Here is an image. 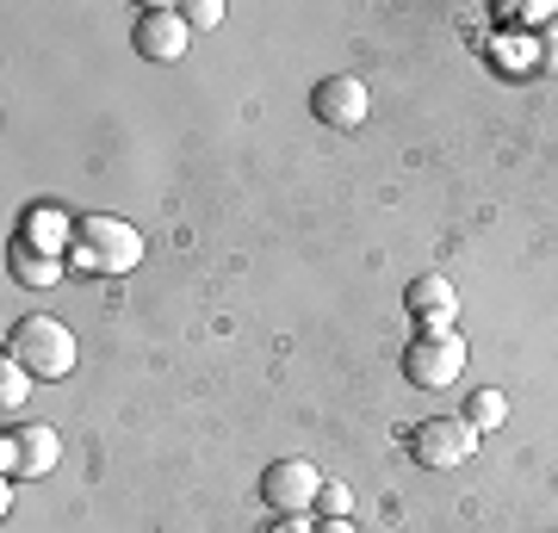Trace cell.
<instances>
[{
  "mask_svg": "<svg viewBox=\"0 0 558 533\" xmlns=\"http://www.w3.org/2000/svg\"><path fill=\"white\" fill-rule=\"evenodd\" d=\"M143 261V230L124 218H81L75 223V249H69V267L75 274H131Z\"/></svg>",
  "mask_w": 558,
  "mask_h": 533,
  "instance_id": "1",
  "label": "cell"
},
{
  "mask_svg": "<svg viewBox=\"0 0 558 533\" xmlns=\"http://www.w3.org/2000/svg\"><path fill=\"white\" fill-rule=\"evenodd\" d=\"M7 354L20 360L32 378H69L75 373V336H69V323H57V316H20V323L7 329Z\"/></svg>",
  "mask_w": 558,
  "mask_h": 533,
  "instance_id": "2",
  "label": "cell"
},
{
  "mask_svg": "<svg viewBox=\"0 0 558 533\" xmlns=\"http://www.w3.org/2000/svg\"><path fill=\"white\" fill-rule=\"evenodd\" d=\"M478 440L484 435L465 415H428L416 428H403V447H410V459H416L422 472H453V465H465V459L478 453Z\"/></svg>",
  "mask_w": 558,
  "mask_h": 533,
  "instance_id": "3",
  "label": "cell"
},
{
  "mask_svg": "<svg viewBox=\"0 0 558 533\" xmlns=\"http://www.w3.org/2000/svg\"><path fill=\"white\" fill-rule=\"evenodd\" d=\"M459 373H465V336H459V329L416 336L403 348V378H410L416 391H447V385H459Z\"/></svg>",
  "mask_w": 558,
  "mask_h": 533,
  "instance_id": "4",
  "label": "cell"
},
{
  "mask_svg": "<svg viewBox=\"0 0 558 533\" xmlns=\"http://www.w3.org/2000/svg\"><path fill=\"white\" fill-rule=\"evenodd\" d=\"M323 496V477L311 459H274L267 472H260V502L274 514H311Z\"/></svg>",
  "mask_w": 558,
  "mask_h": 533,
  "instance_id": "5",
  "label": "cell"
},
{
  "mask_svg": "<svg viewBox=\"0 0 558 533\" xmlns=\"http://www.w3.org/2000/svg\"><path fill=\"white\" fill-rule=\"evenodd\" d=\"M131 44H137L143 62H180L193 50V25L180 7H143L137 25H131Z\"/></svg>",
  "mask_w": 558,
  "mask_h": 533,
  "instance_id": "6",
  "label": "cell"
},
{
  "mask_svg": "<svg viewBox=\"0 0 558 533\" xmlns=\"http://www.w3.org/2000/svg\"><path fill=\"white\" fill-rule=\"evenodd\" d=\"M366 112H373V94L360 75H329L311 87V119L329 124V131H360Z\"/></svg>",
  "mask_w": 558,
  "mask_h": 533,
  "instance_id": "7",
  "label": "cell"
},
{
  "mask_svg": "<svg viewBox=\"0 0 558 533\" xmlns=\"http://www.w3.org/2000/svg\"><path fill=\"white\" fill-rule=\"evenodd\" d=\"M57 459H62V435H57V428H44V422H32V428H13V435H7V447H0L7 484H25V477L57 472Z\"/></svg>",
  "mask_w": 558,
  "mask_h": 533,
  "instance_id": "8",
  "label": "cell"
},
{
  "mask_svg": "<svg viewBox=\"0 0 558 533\" xmlns=\"http://www.w3.org/2000/svg\"><path fill=\"white\" fill-rule=\"evenodd\" d=\"M410 311H416L422 336H440V329H453V286L440 274H422L410 286Z\"/></svg>",
  "mask_w": 558,
  "mask_h": 533,
  "instance_id": "9",
  "label": "cell"
},
{
  "mask_svg": "<svg viewBox=\"0 0 558 533\" xmlns=\"http://www.w3.org/2000/svg\"><path fill=\"white\" fill-rule=\"evenodd\" d=\"M75 223H81V218H62V211H50V205H38V211L25 218L20 242H32V249H44V255L69 261V249H75Z\"/></svg>",
  "mask_w": 558,
  "mask_h": 533,
  "instance_id": "10",
  "label": "cell"
},
{
  "mask_svg": "<svg viewBox=\"0 0 558 533\" xmlns=\"http://www.w3.org/2000/svg\"><path fill=\"white\" fill-rule=\"evenodd\" d=\"M7 267H13V279H20V286H32V292H50V286H62V267H69V261L44 255V249H32V242H13Z\"/></svg>",
  "mask_w": 558,
  "mask_h": 533,
  "instance_id": "11",
  "label": "cell"
},
{
  "mask_svg": "<svg viewBox=\"0 0 558 533\" xmlns=\"http://www.w3.org/2000/svg\"><path fill=\"white\" fill-rule=\"evenodd\" d=\"M459 415H465V422H472L478 435H497L502 422H509V397L484 385V391H472V397H465V410H459Z\"/></svg>",
  "mask_w": 558,
  "mask_h": 533,
  "instance_id": "12",
  "label": "cell"
},
{
  "mask_svg": "<svg viewBox=\"0 0 558 533\" xmlns=\"http://www.w3.org/2000/svg\"><path fill=\"white\" fill-rule=\"evenodd\" d=\"M25 397H32V373H25V366H20L13 354H0V410L13 415V410L25 403Z\"/></svg>",
  "mask_w": 558,
  "mask_h": 533,
  "instance_id": "13",
  "label": "cell"
},
{
  "mask_svg": "<svg viewBox=\"0 0 558 533\" xmlns=\"http://www.w3.org/2000/svg\"><path fill=\"white\" fill-rule=\"evenodd\" d=\"M180 13H186L193 32H218V25H223V0H186Z\"/></svg>",
  "mask_w": 558,
  "mask_h": 533,
  "instance_id": "14",
  "label": "cell"
},
{
  "mask_svg": "<svg viewBox=\"0 0 558 533\" xmlns=\"http://www.w3.org/2000/svg\"><path fill=\"white\" fill-rule=\"evenodd\" d=\"M317 509L329 514V521H348V509H354V490H348V484H329V477H323V496H317Z\"/></svg>",
  "mask_w": 558,
  "mask_h": 533,
  "instance_id": "15",
  "label": "cell"
},
{
  "mask_svg": "<svg viewBox=\"0 0 558 533\" xmlns=\"http://www.w3.org/2000/svg\"><path fill=\"white\" fill-rule=\"evenodd\" d=\"M490 50H497L502 69H539V50H527V38H515V44H490Z\"/></svg>",
  "mask_w": 558,
  "mask_h": 533,
  "instance_id": "16",
  "label": "cell"
},
{
  "mask_svg": "<svg viewBox=\"0 0 558 533\" xmlns=\"http://www.w3.org/2000/svg\"><path fill=\"white\" fill-rule=\"evenodd\" d=\"M509 20H527V25H546V20H553V7H546V0H527V7H509Z\"/></svg>",
  "mask_w": 558,
  "mask_h": 533,
  "instance_id": "17",
  "label": "cell"
},
{
  "mask_svg": "<svg viewBox=\"0 0 558 533\" xmlns=\"http://www.w3.org/2000/svg\"><path fill=\"white\" fill-rule=\"evenodd\" d=\"M539 69H558V25L539 32Z\"/></svg>",
  "mask_w": 558,
  "mask_h": 533,
  "instance_id": "18",
  "label": "cell"
},
{
  "mask_svg": "<svg viewBox=\"0 0 558 533\" xmlns=\"http://www.w3.org/2000/svg\"><path fill=\"white\" fill-rule=\"evenodd\" d=\"M323 533H354V528H348V521H329V528H323Z\"/></svg>",
  "mask_w": 558,
  "mask_h": 533,
  "instance_id": "19",
  "label": "cell"
}]
</instances>
